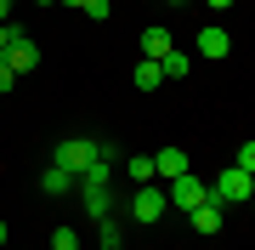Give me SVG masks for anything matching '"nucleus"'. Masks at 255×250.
Masks as SVG:
<instances>
[{
  "label": "nucleus",
  "instance_id": "9d476101",
  "mask_svg": "<svg viewBox=\"0 0 255 250\" xmlns=\"http://www.w3.org/2000/svg\"><path fill=\"white\" fill-rule=\"evenodd\" d=\"M159 74H164V80H182V74H193V57L170 46V51H164V57H159Z\"/></svg>",
  "mask_w": 255,
  "mask_h": 250
},
{
  "label": "nucleus",
  "instance_id": "f8f14e48",
  "mask_svg": "<svg viewBox=\"0 0 255 250\" xmlns=\"http://www.w3.org/2000/svg\"><path fill=\"white\" fill-rule=\"evenodd\" d=\"M130 80H136L142 91H153V85H164V74H159V63H153V57H142V63H136V74H130Z\"/></svg>",
  "mask_w": 255,
  "mask_h": 250
},
{
  "label": "nucleus",
  "instance_id": "7ed1b4c3",
  "mask_svg": "<svg viewBox=\"0 0 255 250\" xmlns=\"http://www.w3.org/2000/svg\"><path fill=\"white\" fill-rule=\"evenodd\" d=\"M164 199L176 205V211H193V205H204L210 199V188L199 182L193 171H182V176H170V188H164Z\"/></svg>",
  "mask_w": 255,
  "mask_h": 250
},
{
  "label": "nucleus",
  "instance_id": "6ab92c4d",
  "mask_svg": "<svg viewBox=\"0 0 255 250\" xmlns=\"http://www.w3.org/2000/svg\"><path fill=\"white\" fill-rule=\"evenodd\" d=\"M17 34H23V28H11V23H0V51H6V46H11V40H17Z\"/></svg>",
  "mask_w": 255,
  "mask_h": 250
},
{
  "label": "nucleus",
  "instance_id": "39448f33",
  "mask_svg": "<svg viewBox=\"0 0 255 250\" xmlns=\"http://www.w3.org/2000/svg\"><path fill=\"white\" fill-rule=\"evenodd\" d=\"M0 57H6V68H11V74H34V68H40V46H34L28 34H17Z\"/></svg>",
  "mask_w": 255,
  "mask_h": 250
},
{
  "label": "nucleus",
  "instance_id": "4468645a",
  "mask_svg": "<svg viewBox=\"0 0 255 250\" xmlns=\"http://www.w3.org/2000/svg\"><path fill=\"white\" fill-rule=\"evenodd\" d=\"M40 188H46V194H68V188H74V176H68V171H57V165H51L46 176H40Z\"/></svg>",
  "mask_w": 255,
  "mask_h": 250
},
{
  "label": "nucleus",
  "instance_id": "aec40b11",
  "mask_svg": "<svg viewBox=\"0 0 255 250\" xmlns=\"http://www.w3.org/2000/svg\"><path fill=\"white\" fill-rule=\"evenodd\" d=\"M6 17H11V0H0V23H6Z\"/></svg>",
  "mask_w": 255,
  "mask_h": 250
},
{
  "label": "nucleus",
  "instance_id": "9b49d317",
  "mask_svg": "<svg viewBox=\"0 0 255 250\" xmlns=\"http://www.w3.org/2000/svg\"><path fill=\"white\" fill-rule=\"evenodd\" d=\"M164 51H170V28H159V23L142 28V57H153V63H159Z\"/></svg>",
  "mask_w": 255,
  "mask_h": 250
},
{
  "label": "nucleus",
  "instance_id": "0eeeda50",
  "mask_svg": "<svg viewBox=\"0 0 255 250\" xmlns=\"http://www.w3.org/2000/svg\"><path fill=\"white\" fill-rule=\"evenodd\" d=\"M187 171V154L182 148H159L153 154V182H170V176H182Z\"/></svg>",
  "mask_w": 255,
  "mask_h": 250
},
{
  "label": "nucleus",
  "instance_id": "412c9836",
  "mask_svg": "<svg viewBox=\"0 0 255 250\" xmlns=\"http://www.w3.org/2000/svg\"><path fill=\"white\" fill-rule=\"evenodd\" d=\"M210 6H216V11H221V6H233V0H210Z\"/></svg>",
  "mask_w": 255,
  "mask_h": 250
},
{
  "label": "nucleus",
  "instance_id": "4be33fe9",
  "mask_svg": "<svg viewBox=\"0 0 255 250\" xmlns=\"http://www.w3.org/2000/svg\"><path fill=\"white\" fill-rule=\"evenodd\" d=\"M63 6H85V0H63Z\"/></svg>",
  "mask_w": 255,
  "mask_h": 250
},
{
  "label": "nucleus",
  "instance_id": "f257e3e1",
  "mask_svg": "<svg viewBox=\"0 0 255 250\" xmlns=\"http://www.w3.org/2000/svg\"><path fill=\"white\" fill-rule=\"evenodd\" d=\"M250 194H255V176L250 171H221L216 182H210V205H221V211H227V205H250Z\"/></svg>",
  "mask_w": 255,
  "mask_h": 250
},
{
  "label": "nucleus",
  "instance_id": "dca6fc26",
  "mask_svg": "<svg viewBox=\"0 0 255 250\" xmlns=\"http://www.w3.org/2000/svg\"><path fill=\"white\" fill-rule=\"evenodd\" d=\"M51 250H80V233H74V228H57L51 233Z\"/></svg>",
  "mask_w": 255,
  "mask_h": 250
},
{
  "label": "nucleus",
  "instance_id": "5701e85b",
  "mask_svg": "<svg viewBox=\"0 0 255 250\" xmlns=\"http://www.w3.org/2000/svg\"><path fill=\"white\" fill-rule=\"evenodd\" d=\"M0 245H6V222H0Z\"/></svg>",
  "mask_w": 255,
  "mask_h": 250
},
{
  "label": "nucleus",
  "instance_id": "20e7f679",
  "mask_svg": "<svg viewBox=\"0 0 255 250\" xmlns=\"http://www.w3.org/2000/svg\"><path fill=\"white\" fill-rule=\"evenodd\" d=\"M164 211H170L164 188H159V182H142V188H136V199H130V216H136V222H159Z\"/></svg>",
  "mask_w": 255,
  "mask_h": 250
},
{
  "label": "nucleus",
  "instance_id": "1a4fd4ad",
  "mask_svg": "<svg viewBox=\"0 0 255 250\" xmlns=\"http://www.w3.org/2000/svg\"><path fill=\"white\" fill-rule=\"evenodd\" d=\"M80 199H85V211H91L97 222H102V216H114V188H80Z\"/></svg>",
  "mask_w": 255,
  "mask_h": 250
},
{
  "label": "nucleus",
  "instance_id": "f03ea898",
  "mask_svg": "<svg viewBox=\"0 0 255 250\" xmlns=\"http://www.w3.org/2000/svg\"><path fill=\"white\" fill-rule=\"evenodd\" d=\"M97 154H102V142H97V137H63V142H57V154H51V165H57V171H68V176H80Z\"/></svg>",
  "mask_w": 255,
  "mask_h": 250
},
{
  "label": "nucleus",
  "instance_id": "ddd939ff",
  "mask_svg": "<svg viewBox=\"0 0 255 250\" xmlns=\"http://www.w3.org/2000/svg\"><path fill=\"white\" fill-rule=\"evenodd\" d=\"M125 171H130V182H153V159H147V154H136V159H125Z\"/></svg>",
  "mask_w": 255,
  "mask_h": 250
},
{
  "label": "nucleus",
  "instance_id": "f3484780",
  "mask_svg": "<svg viewBox=\"0 0 255 250\" xmlns=\"http://www.w3.org/2000/svg\"><path fill=\"white\" fill-rule=\"evenodd\" d=\"M80 11H85V17H91V23H108V0H85Z\"/></svg>",
  "mask_w": 255,
  "mask_h": 250
},
{
  "label": "nucleus",
  "instance_id": "2eb2a0df",
  "mask_svg": "<svg viewBox=\"0 0 255 250\" xmlns=\"http://www.w3.org/2000/svg\"><path fill=\"white\" fill-rule=\"evenodd\" d=\"M119 245H125V239H119V222L102 216V250H119Z\"/></svg>",
  "mask_w": 255,
  "mask_h": 250
},
{
  "label": "nucleus",
  "instance_id": "6e6552de",
  "mask_svg": "<svg viewBox=\"0 0 255 250\" xmlns=\"http://www.w3.org/2000/svg\"><path fill=\"white\" fill-rule=\"evenodd\" d=\"M187 216H193V228H199V233H221V222H227V211H221V205H210V199L193 205Z\"/></svg>",
  "mask_w": 255,
  "mask_h": 250
},
{
  "label": "nucleus",
  "instance_id": "423d86ee",
  "mask_svg": "<svg viewBox=\"0 0 255 250\" xmlns=\"http://www.w3.org/2000/svg\"><path fill=\"white\" fill-rule=\"evenodd\" d=\"M227 51H233V40H227V28H221V23L199 28V57H210V63H221Z\"/></svg>",
  "mask_w": 255,
  "mask_h": 250
},
{
  "label": "nucleus",
  "instance_id": "b1692460",
  "mask_svg": "<svg viewBox=\"0 0 255 250\" xmlns=\"http://www.w3.org/2000/svg\"><path fill=\"white\" fill-rule=\"evenodd\" d=\"M40 6H57V0H40Z\"/></svg>",
  "mask_w": 255,
  "mask_h": 250
},
{
  "label": "nucleus",
  "instance_id": "a211bd4d",
  "mask_svg": "<svg viewBox=\"0 0 255 250\" xmlns=\"http://www.w3.org/2000/svg\"><path fill=\"white\" fill-rule=\"evenodd\" d=\"M11 85H17V74L6 68V57H0V91H11Z\"/></svg>",
  "mask_w": 255,
  "mask_h": 250
}]
</instances>
